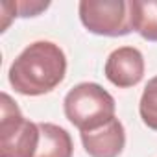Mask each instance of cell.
Here are the masks:
<instances>
[{
    "label": "cell",
    "mask_w": 157,
    "mask_h": 157,
    "mask_svg": "<svg viewBox=\"0 0 157 157\" xmlns=\"http://www.w3.org/2000/svg\"><path fill=\"white\" fill-rule=\"evenodd\" d=\"M67 74V56L52 41L28 44L11 63L8 80L22 96H43L52 93Z\"/></svg>",
    "instance_id": "obj_1"
},
{
    "label": "cell",
    "mask_w": 157,
    "mask_h": 157,
    "mask_svg": "<svg viewBox=\"0 0 157 157\" xmlns=\"http://www.w3.org/2000/svg\"><path fill=\"white\" fill-rule=\"evenodd\" d=\"M139 115L146 128L157 131V76L148 80V83L140 94Z\"/></svg>",
    "instance_id": "obj_9"
},
{
    "label": "cell",
    "mask_w": 157,
    "mask_h": 157,
    "mask_svg": "<svg viewBox=\"0 0 157 157\" xmlns=\"http://www.w3.org/2000/svg\"><path fill=\"white\" fill-rule=\"evenodd\" d=\"M129 11L133 32L146 41L157 43V0H133Z\"/></svg>",
    "instance_id": "obj_8"
},
{
    "label": "cell",
    "mask_w": 157,
    "mask_h": 157,
    "mask_svg": "<svg viewBox=\"0 0 157 157\" xmlns=\"http://www.w3.org/2000/svg\"><path fill=\"white\" fill-rule=\"evenodd\" d=\"M63 111L67 120L80 129V133H83L96 129L115 118L117 104L111 93H107L102 85L83 82L67 93L63 100Z\"/></svg>",
    "instance_id": "obj_2"
},
{
    "label": "cell",
    "mask_w": 157,
    "mask_h": 157,
    "mask_svg": "<svg viewBox=\"0 0 157 157\" xmlns=\"http://www.w3.org/2000/svg\"><path fill=\"white\" fill-rule=\"evenodd\" d=\"M78 13L82 24L96 35L122 37L133 32L129 2L124 0H82Z\"/></svg>",
    "instance_id": "obj_4"
},
{
    "label": "cell",
    "mask_w": 157,
    "mask_h": 157,
    "mask_svg": "<svg viewBox=\"0 0 157 157\" xmlns=\"http://www.w3.org/2000/svg\"><path fill=\"white\" fill-rule=\"evenodd\" d=\"M144 56L135 46H120L113 50L105 59V78L118 89H129L144 78Z\"/></svg>",
    "instance_id": "obj_5"
},
{
    "label": "cell",
    "mask_w": 157,
    "mask_h": 157,
    "mask_svg": "<svg viewBox=\"0 0 157 157\" xmlns=\"http://www.w3.org/2000/svg\"><path fill=\"white\" fill-rule=\"evenodd\" d=\"M89 157H118L126 146L124 124L115 117L96 129L80 133Z\"/></svg>",
    "instance_id": "obj_6"
},
{
    "label": "cell",
    "mask_w": 157,
    "mask_h": 157,
    "mask_svg": "<svg viewBox=\"0 0 157 157\" xmlns=\"http://www.w3.org/2000/svg\"><path fill=\"white\" fill-rule=\"evenodd\" d=\"M39 124L28 120L17 102L2 93L0 104V157H35L39 148Z\"/></svg>",
    "instance_id": "obj_3"
},
{
    "label": "cell",
    "mask_w": 157,
    "mask_h": 157,
    "mask_svg": "<svg viewBox=\"0 0 157 157\" xmlns=\"http://www.w3.org/2000/svg\"><path fill=\"white\" fill-rule=\"evenodd\" d=\"M48 6V2H17V11L19 17H35Z\"/></svg>",
    "instance_id": "obj_10"
},
{
    "label": "cell",
    "mask_w": 157,
    "mask_h": 157,
    "mask_svg": "<svg viewBox=\"0 0 157 157\" xmlns=\"http://www.w3.org/2000/svg\"><path fill=\"white\" fill-rule=\"evenodd\" d=\"M39 124V148L35 157H72L74 142L70 133L52 122H37Z\"/></svg>",
    "instance_id": "obj_7"
}]
</instances>
